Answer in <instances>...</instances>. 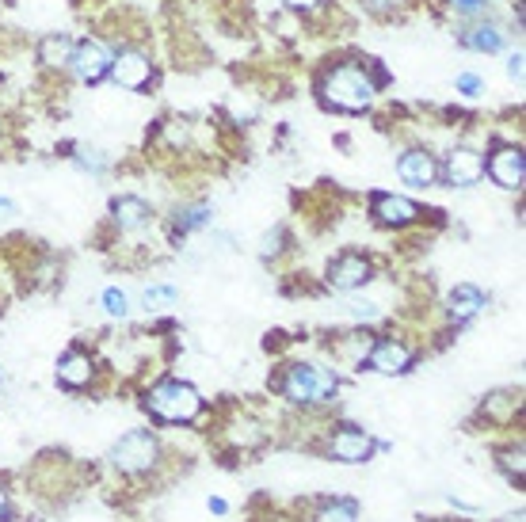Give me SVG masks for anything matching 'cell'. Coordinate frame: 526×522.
<instances>
[{"mask_svg":"<svg viewBox=\"0 0 526 522\" xmlns=\"http://www.w3.org/2000/svg\"><path fill=\"white\" fill-rule=\"evenodd\" d=\"M279 240H282V229H275V233H267V237H263V256H267V259L282 252V245H279Z\"/></svg>","mask_w":526,"mask_h":522,"instance_id":"83f0119b","label":"cell"},{"mask_svg":"<svg viewBox=\"0 0 526 522\" xmlns=\"http://www.w3.org/2000/svg\"><path fill=\"white\" fill-rule=\"evenodd\" d=\"M503 522H522V511H515V515H503Z\"/></svg>","mask_w":526,"mask_h":522,"instance_id":"d590c367","label":"cell"},{"mask_svg":"<svg viewBox=\"0 0 526 522\" xmlns=\"http://www.w3.org/2000/svg\"><path fill=\"white\" fill-rule=\"evenodd\" d=\"M488 176H493L500 188L507 191H519L522 188V179H526V157H522V149L519 145H500L493 157H488Z\"/></svg>","mask_w":526,"mask_h":522,"instance_id":"9c48e42d","label":"cell"},{"mask_svg":"<svg viewBox=\"0 0 526 522\" xmlns=\"http://www.w3.org/2000/svg\"><path fill=\"white\" fill-rule=\"evenodd\" d=\"M324 5V0H290V8H317Z\"/></svg>","mask_w":526,"mask_h":522,"instance_id":"e575fe53","label":"cell"},{"mask_svg":"<svg viewBox=\"0 0 526 522\" xmlns=\"http://www.w3.org/2000/svg\"><path fill=\"white\" fill-rule=\"evenodd\" d=\"M462 46H469V50H484V53H496V50L503 46V39H500V31H496V27H473V31H465V34H462Z\"/></svg>","mask_w":526,"mask_h":522,"instance_id":"44dd1931","label":"cell"},{"mask_svg":"<svg viewBox=\"0 0 526 522\" xmlns=\"http://www.w3.org/2000/svg\"><path fill=\"white\" fill-rule=\"evenodd\" d=\"M111 218H115V226L126 229V233H138L145 229L153 221V210H149V202L138 198V195H119L111 202Z\"/></svg>","mask_w":526,"mask_h":522,"instance_id":"9a60e30c","label":"cell"},{"mask_svg":"<svg viewBox=\"0 0 526 522\" xmlns=\"http://www.w3.org/2000/svg\"><path fill=\"white\" fill-rule=\"evenodd\" d=\"M12 515V499H8V488H0V522H8Z\"/></svg>","mask_w":526,"mask_h":522,"instance_id":"d6a6232c","label":"cell"},{"mask_svg":"<svg viewBox=\"0 0 526 522\" xmlns=\"http://www.w3.org/2000/svg\"><path fill=\"white\" fill-rule=\"evenodd\" d=\"M336 374L320 362H294L286 366V374L279 382V393L290 404H301V408H317V404H332L336 401Z\"/></svg>","mask_w":526,"mask_h":522,"instance_id":"6da1fadb","label":"cell"},{"mask_svg":"<svg viewBox=\"0 0 526 522\" xmlns=\"http://www.w3.org/2000/svg\"><path fill=\"white\" fill-rule=\"evenodd\" d=\"M507 77H522V53H512V58H507Z\"/></svg>","mask_w":526,"mask_h":522,"instance_id":"f1b7e54d","label":"cell"},{"mask_svg":"<svg viewBox=\"0 0 526 522\" xmlns=\"http://www.w3.org/2000/svg\"><path fill=\"white\" fill-rule=\"evenodd\" d=\"M458 92L473 100V96H481V92H484V81L477 77V72H462V77H458Z\"/></svg>","mask_w":526,"mask_h":522,"instance_id":"4316f807","label":"cell"},{"mask_svg":"<svg viewBox=\"0 0 526 522\" xmlns=\"http://www.w3.org/2000/svg\"><path fill=\"white\" fill-rule=\"evenodd\" d=\"M72 46H77V43H72L69 34H46V39L39 43V62L46 69H62L72 58Z\"/></svg>","mask_w":526,"mask_h":522,"instance_id":"e0dca14e","label":"cell"},{"mask_svg":"<svg viewBox=\"0 0 526 522\" xmlns=\"http://www.w3.org/2000/svg\"><path fill=\"white\" fill-rule=\"evenodd\" d=\"M370 8H378V12H393V8H401L405 0H367Z\"/></svg>","mask_w":526,"mask_h":522,"instance_id":"4dcf8cb0","label":"cell"},{"mask_svg":"<svg viewBox=\"0 0 526 522\" xmlns=\"http://www.w3.org/2000/svg\"><path fill=\"white\" fill-rule=\"evenodd\" d=\"M370 343H374V335L370 332H351V335H343V340L336 343V355L348 362V366H362L367 362V351H370Z\"/></svg>","mask_w":526,"mask_h":522,"instance_id":"ac0fdd59","label":"cell"},{"mask_svg":"<svg viewBox=\"0 0 526 522\" xmlns=\"http://www.w3.org/2000/svg\"><path fill=\"white\" fill-rule=\"evenodd\" d=\"M111 81L126 92H141V88H149L153 81V62L145 58L141 50H119L115 58H111Z\"/></svg>","mask_w":526,"mask_h":522,"instance_id":"8992f818","label":"cell"},{"mask_svg":"<svg viewBox=\"0 0 526 522\" xmlns=\"http://www.w3.org/2000/svg\"><path fill=\"white\" fill-rule=\"evenodd\" d=\"M370 214L382 221V226L401 229V226H412V221L420 218L424 210L416 207L412 198H401V195H374V198H370Z\"/></svg>","mask_w":526,"mask_h":522,"instance_id":"7c38bea8","label":"cell"},{"mask_svg":"<svg viewBox=\"0 0 526 522\" xmlns=\"http://www.w3.org/2000/svg\"><path fill=\"white\" fill-rule=\"evenodd\" d=\"M310 522H359V503L355 499H329L313 511Z\"/></svg>","mask_w":526,"mask_h":522,"instance_id":"d6986e66","label":"cell"},{"mask_svg":"<svg viewBox=\"0 0 526 522\" xmlns=\"http://www.w3.org/2000/svg\"><path fill=\"white\" fill-rule=\"evenodd\" d=\"M412 347L405 340H374L370 351H367V366L378 370V374H405V370L412 366Z\"/></svg>","mask_w":526,"mask_h":522,"instance_id":"30bf717a","label":"cell"},{"mask_svg":"<svg viewBox=\"0 0 526 522\" xmlns=\"http://www.w3.org/2000/svg\"><path fill=\"white\" fill-rule=\"evenodd\" d=\"M111 465L119 473L126 477H145L153 473L160 465V439L153 431H145V427H138V431H126L115 446H111Z\"/></svg>","mask_w":526,"mask_h":522,"instance_id":"277c9868","label":"cell"},{"mask_svg":"<svg viewBox=\"0 0 526 522\" xmlns=\"http://www.w3.org/2000/svg\"><path fill=\"white\" fill-rule=\"evenodd\" d=\"M443 176L450 188H473V183H481L484 176V157L477 153V149H450L446 153V164H443Z\"/></svg>","mask_w":526,"mask_h":522,"instance_id":"8fae6325","label":"cell"},{"mask_svg":"<svg viewBox=\"0 0 526 522\" xmlns=\"http://www.w3.org/2000/svg\"><path fill=\"white\" fill-rule=\"evenodd\" d=\"M454 5H458V12L473 15V12H481V8H484V0H454Z\"/></svg>","mask_w":526,"mask_h":522,"instance_id":"f546056e","label":"cell"},{"mask_svg":"<svg viewBox=\"0 0 526 522\" xmlns=\"http://www.w3.org/2000/svg\"><path fill=\"white\" fill-rule=\"evenodd\" d=\"M69 65H72V72L84 81V84H96V81H103L107 77V69H111V53H107V46L103 43H96V39H84V43H77L72 46V58H69Z\"/></svg>","mask_w":526,"mask_h":522,"instance_id":"ba28073f","label":"cell"},{"mask_svg":"<svg viewBox=\"0 0 526 522\" xmlns=\"http://www.w3.org/2000/svg\"><path fill=\"white\" fill-rule=\"evenodd\" d=\"M145 412H149L153 420H160V423H191V420H198V412H203V397H198L195 385L168 378V382H160L145 393Z\"/></svg>","mask_w":526,"mask_h":522,"instance_id":"3957f363","label":"cell"},{"mask_svg":"<svg viewBox=\"0 0 526 522\" xmlns=\"http://www.w3.org/2000/svg\"><path fill=\"white\" fill-rule=\"evenodd\" d=\"M348 313L359 316V321H374V316L382 313V309H378L374 302H362V297H351V302H348Z\"/></svg>","mask_w":526,"mask_h":522,"instance_id":"484cf974","label":"cell"},{"mask_svg":"<svg viewBox=\"0 0 526 522\" xmlns=\"http://www.w3.org/2000/svg\"><path fill=\"white\" fill-rule=\"evenodd\" d=\"M92 378H96L92 355L81 351V347H69L65 355H62V362H58V382L65 389H88V385H92Z\"/></svg>","mask_w":526,"mask_h":522,"instance_id":"4fadbf2b","label":"cell"},{"mask_svg":"<svg viewBox=\"0 0 526 522\" xmlns=\"http://www.w3.org/2000/svg\"><path fill=\"white\" fill-rule=\"evenodd\" d=\"M210 221H214L210 207H191V210H179V214H176V221H172V233H176V237H187V233H195V229H206Z\"/></svg>","mask_w":526,"mask_h":522,"instance_id":"ffe728a7","label":"cell"},{"mask_svg":"<svg viewBox=\"0 0 526 522\" xmlns=\"http://www.w3.org/2000/svg\"><path fill=\"white\" fill-rule=\"evenodd\" d=\"M141 302H145V309H172L179 302V290L176 286H145Z\"/></svg>","mask_w":526,"mask_h":522,"instance_id":"7402d4cb","label":"cell"},{"mask_svg":"<svg viewBox=\"0 0 526 522\" xmlns=\"http://www.w3.org/2000/svg\"><path fill=\"white\" fill-rule=\"evenodd\" d=\"M103 313L115 316V321H122V316L130 313V297H126V290L107 286V290H103Z\"/></svg>","mask_w":526,"mask_h":522,"instance_id":"603a6c76","label":"cell"},{"mask_svg":"<svg viewBox=\"0 0 526 522\" xmlns=\"http://www.w3.org/2000/svg\"><path fill=\"white\" fill-rule=\"evenodd\" d=\"M397 172H401V179L412 183V188H431V183L439 179V164H435V157L427 149H408V153L397 160Z\"/></svg>","mask_w":526,"mask_h":522,"instance_id":"5bb4252c","label":"cell"},{"mask_svg":"<svg viewBox=\"0 0 526 522\" xmlns=\"http://www.w3.org/2000/svg\"><path fill=\"white\" fill-rule=\"evenodd\" d=\"M206 508H210L214 515H229V503H225L222 496H210V499H206Z\"/></svg>","mask_w":526,"mask_h":522,"instance_id":"1f68e13d","label":"cell"},{"mask_svg":"<svg viewBox=\"0 0 526 522\" xmlns=\"http://www.w3.org/2000/svg\"><path fill=\"white\" fill-rule=\"evenodd\" d=\"M500 465H503V473L512 477L515 484H522V446H515V450H503Z\"/></svg>","mask_w":526,"mask_h":522,"instance_id":"cb8c5ba5","label":"cell"},{"mask_svg":"<svg viewBox=\"0 0 526 522\" xmlns=\"http://www.w3.org/2000/svg\"><path fill=\"white\" fill-rule=\"evenodd\" d=\"M374 92L378 84L370 81V65H336L320 81V100L340 111H367Z\"/></svg>","mask_w":526,"mask_h":522,"instance_id":"7a4b0ae2","label":"cell"},{"mask_svg":"<svg viewBox=\"0 0 526 522\" xmlns=\"http://www.w3.org/2000/svg\"><path fill=\"white\" fill-rule=\"evenodd\" d=\"M77 164L81 168H88V172H107V157L100 153V149H81V153H77Z\"/></svg>","mask_w":526,"mask_h":522,"instance_id":"d4e9b609","label":"cell"},{"mask_svg":"<svg viewBox=\"0 0 526 522\" xmlns=\"http://www.w3.org/2000/svg\"><path fill=\"white\" fill-rule=\"evenodd\" d=\"M12 214H15V202L12 198H0V221L12 218Z\"/></svg>","mask_w":526,"mask_h":522,"instance_id":"836d02e7","label":"cell"},{"mask_svg":"<svg viewBox=\"0 0 526 522\" xmlns=\"http://www.w3.org/2000/svg\"><path fill=\"white\" fill-rule=\"evenodd\" d=\"M484 305H488V297H484L477 286H469V283H462V286H454V290L446 294V313H450V321H454V324L473 321V316H477Z\"/></svg>","mask_w":526,"mask_h":522,"instance_id":"2e32d148","label":"cell"},{"mask_svg":"<svg viewBox=\"0 0 526 522\" xmlns=\"http://www.w3.org/2000/svg\"><path fill=\"white\" fill-rule=\"evenodd\" d=\"M378 450V442L362 431L355 423H343L329 435V454L336 461H348V465H359V461H370V454Z\"/></svg>","mask_w":526,"mask_h":522,"instance_id":"5b68a950","label":"cell"},{"mask_svg":"<svg viewBox=\"0 0 526 522\" xmlns=\"http://www.w3.org/2000/svg\"><path fill=\"white\" fill-rule=\"evenodd\" d=\"M374 278V264L362 252H343L329 264V286L332 290H359Z\"/></svg>","mask_w":526,"mask_h":522,"instance_id":"52a82bcc","label":"cell"}]
</instances>
